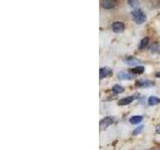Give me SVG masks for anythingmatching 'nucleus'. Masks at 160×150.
Masks as SVG:
<instances>
[{
  "label": "nucleus",
  "mask_w": 160,
  "mask_h": 150,
  "mask_svg": "<svg viewBox=\"0 0 160 150\" xmlns=\"http://www.w3.org/2000/svg\"><path fill=\"white\" fill-rule=\"evenodd\" d=\"M127 2L133 10L139 9V0H127Z\"/></svg>",
  "instance_id": "9b49d317"
},
{
  "label": "nucleus",
  "mask_w": 160,
  "mask_h": 150,
  "mask_svg": "<svg viewBox=\"0 0 160 150\" xmlns=\"http://www.w3.org/2000/svg\"><path fill=\"white\" fill-rule=\"evenodd\" d=\"M156 76H157V77H160V72H157V73H156Z\"/></svg>",
  "instance_id": "6ab92c4d"
},
{
  "label": "nucleus",
  "mask_w": 160,
  "mask_h": 150,
  "mask_svg": "<svg viewBox=\"0 0 160 150\" xmlns=\"http://www.w3.org/2000/svg\"><path fill=\"white\" fill-rule=\"evenodd\" d=\"M153 85H154V82L149 81V80H138V81H136V86H138V87L147 88V87L153 86Z\"/></svg>",
  "instance_id": "0eeeda50"
},
{
  "label": "nucleus",
  "mask_w": 160,
  "mask_h": 150,
  "mask_svg": "<svg viewBox=\"0 0 160 150\" xmlns=\"http://www.w3.org/2000/svg\"><path fill=\"white\" fill-rule=\"evenodd\" d=\"M142 119H143V117L141 116V115H135V116H132V117L129 118V122L131 123V124L136 125V124L141 122Z\"/></svg>",
  "instance_id": "6e6552de"
},
{
  "label": "nucleus",
  "mask_w": 160,
  "mask_h": 150,
  "mask_svg": "<svg viewBox=\"0 0 160 150\" xmlns=\"http://www.w3.org/2000/svg\"><path fill=\"white\" fill-rule=\"evenodd\" d=\"M117 76L121 80H131L134 78V74L132 72H128V71H120L117 74Z\"/></svg>",
  "instance_id": "39448f33"
},
{
  "label": "nucleus",
  "mask_w": 160,
  "mask_h": 150,
  "mask_svg": "<svg viewBox=\"0 0 160 150\" xmlns=\"http://www.w3.org/2000/svg\"><path fill=\"white\" fill-rule=\"evenodd\" d=\"M150 52L151 53H160V43H157L155 42L151 45V47H150Z\"/></svg>",
  "instance_id": "9d476101"
},
{
  "label": "nucleus",
  "mask_w": 160,
  "mask_h": 150,
  "mask_svg": "<svg viewBox=\"0 0 160 150\" xmlns=\"http://www.w3.org/2000/svg\"><path fill=\"white\" fill-rule=\"evenodd\" d=\"M111 75H112V70L110 69L109 67H102V68H100V70H99V77H100V79L106 78L108 76H111Z\"/></svg>",
  "instance_id": "7ed1b4c3"
},
{
  "label": "nucleus",
  "mask_w": 160,
  "mask_h": 150,
  "mask_svg": "<svg viewBox=\"0 0 160 150\" xmlns=\"http://www.w3.org/2000/svg\"><path fill=\"white\" fill-rule=\"evenodd\" d=\"M114 117L112 116H107V117H104L102 120H100V129L101 130H104V129H106L108 128L109 126H111V125L114 123Z\"/></svg>",
  "instance_id": "f03ea898"
},
{
  "label": "nucleus",
  "mask_w": 160,
  "mask_h": 150,
  "mask_svg": "<svg viewBox=\"0 0 160 150\" xmlns=\"http://www.w3.org/2000/svg\"><path fill=\"white\" fill-rule=\"evenodd\" d=\"M156 132L160 134V124H159V125H157V126H156Z\"/></svg>",
  "instance_id": "a211bd4d"
},
{
  "label": "nucleus",
  "mask_w": 160,
  "mask_h": 150,
  "mask_svg": "<svg viewBox=\"0 0 160 150\" xmlns=\"http://www.w3.org/2000/svg\"><path fill=\"white\" fill-rule=\"evenodd\" d=\"M133 100H134V97L133 96H128V97H125V98L120 99L118 104L119 105H128V104H130L131 102H133Z\"/></svg>",
  "instance_id": "1a4fd4ad"
},
{
  "label": "nucleus",
  "mask_w": 160,
  "mask_h": 150,
  "mask_svg": "<svg viewBox=\"0 0 160 150\" xmlns=\"http://www.w3.org/2000/svg\"><path fill=\"white\" fill-rule=\"evenodd\" d=\"M139 63V61L134 57H128L126 59V64L128 65H137Z\"/></svg>",
  "instance_id": "2eb2a0df"
},
{
  "label": "nucleus",
  "mask_w": 160,
  "mask_h": 150,
  "mask_svg": "<svg viewBox=\"0 0 160 150\" xmlns=\"http://www.w3.org/2000/svg\"><path fill=\"white\" fill-rule=\"evenodd\" d=\"M102 5L105 9H112L117 5V0H102Z\"/></svg>",
  "instance_id": "423d86ee"
},
{
  "label": "nucleus",
  "mask_w": 160,
  "mask_h": 150,
  "mask_svg": "<svg viewBox=\"0 0 160 150\" xmlns=\"http://www.w3.org/2000/svg\"><path fill=\"white\" fill-rule=\"evenodd\" d=\"M143 128H144V126H138V127H137L136 129H135L134 131H133V134H134V135H137V134H139V133L141 132L142 130H143Z\"/></svg>",
  "instance_id": "f3484780"
},
{
  "label": "nucleus",
  "mask_w": 160,
  "mask_h": 150,
  "mask_svg": "<svg viewBox=\"0 0 160 150\" xmlns=\"http://www.w3.org/2000/svg\"><path fill=\"white\" fill-rule=\"evenodd\" d=\"M160 102V99L155 97V96H151L148 98V104L151 105V106H154V105H157Z\"/></svg>",
  "instance_id": "ddd939ff"
},
{
  "label": "nucleus",
  "mask_w": 160,
  "mask_h": 150,
  "mask_svg": "<svg viewBox=\"0 0 160 150\" xmlns=\"http://www.w3.org/2000/svg\"><path fill=\"white\" fill-rule=\"evenodd\" d=\"M132 19L133 21L136 24H142L146 20V15L144 14L143 11H141L140 9H136L132 11Z\"/></svg>",
  "instance_id": "f257e3e1"
},
{
  "label": "nucleus",
  "mask_w": 160,
  "mask_h": 150,
  "mask_svg": "<svg viewBox=\"0 0 160 150\" xmlns=\"http://www.w3.org/2000/svg\"><path fill=\"white\" fill-rule=\"evenodd\" d=\"M124 91V88L122 86H120L118 84H115L114 86H112V92L114 94H119V93H122Z\"/></svg>",
  "instance_id": "f8f14e48"
},
{
  "label": "nucleus",
  "mask_w": 160,
  "mask_h": 150,
  "mask_svg": "<svg viewBox=\"0 0 160 150\" xmlns=\"http://www.w3.org/2000/svg\"><path fill=\"white\" fill-rule=\"evenodd\" d=\"M144 67L143 66H136L135 68H133V69H131V72L133 73V74H141V73H143L144 72Z\"/></svg>",
  "instance_id": "4468645a"
},
{
  "label": "nucleus",
  "mask_w": 160,
  "mask_h": 150,
  "mask_svg": "<svg viewBox=\"0 0 160 150\" xmlns=\"http://www.w3.org/2000/svg\"><path fill=\"white\" fill-rule=\"evenodd\" d=\"M124 29H125L124 24L122 22H120V21H115L112 24V30H113V32H115V33H121V32L124 31Z\"/></svg>",
  "instance_id": "20e7f679"
},
{
  "label": "nucleus",
  "mask_w": 160,
  "mask_h": 150,
  "mask_svg": "<svg viewBox=\"0 0 160 150\" xmlns=\"http://www.w3.org/2000/svg\"><path fill=\"white\" fill-rule=\"evenodd\" d=\"M149 43V38L148 37H145L141 40V42H140V49H144L147 47V45Z\"/></svg>",
  "instance_id": "dca6fc26"
}]
</instances>
